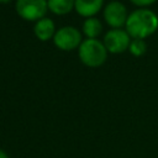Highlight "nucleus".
Returning <instances> with one entry per match:
<instances>
[{
	"mask_svg": "<svg viewBox=\"0 0 158 158\" xmlns=\"http://www.w3.org/2000/svg\"><path fill=\"white\" fill-rule=\"evenodd\" d=\"M126 32L138 40H143L158 28V17L157 15L147 9H139L128 15L126 21Z\"/></svg>",
	"mask_w": 158,
	"mask_h": 158,
	"instance_id": "1",
	"label": "nucleus"
},
{
	"mask_svg": "<svg viewBox=\"0 0 158 158\" xmlns=\"http://www.w3.org/2000/svg\"><path fill=\"white\" fill-rule=\"evenodd\" d=\"M107 57L104 43L95 38H88L79 46V58L88 67H100Z\"/></svg>",
	"mask_w": 158,
	"mask_h": 158,
	"instance_id": "2",
	"label": "nucleus"
},
{
	"mask_svg": "<svg viewBox=\"0 0 158 158\" xmlns=\"http://www.w3.org/2000/svg\"><path fill=\"white\" fill-rule=\"evenodd\" d=\"M47 0H17L16 11L20 17L27 21L41 20L47 12Z\"/></svg>",
	"mask_w": 158,
	"mask_h": 158,
	"instance_id": "3",
	"label": "nucleus"
},
{
	"mask_svg": "<svg viewBox=\"0 0 158 158\" xmlns=\"http://www.w3.org/2000/svg\"><path fill=\"white\" fill-rule=\"evenodd\" d=\"M54 44L63 51H72L80 46L81 43V35L80 32L72 26H65L59 28L54 33Z\"/></svg>",
	"mask_w": 158,
	"mask_h": 158,
	"instance_id": "4",
	"label": "nucleus"
},
{
	"mask_svg": "<svg viewBox=\"0 0 158 158\" xmlns=\"http://www.w3.org/2000/svg\"><path fill=\"white\" fill-rule=\"evenodd\" d=\"M131 43L130 35L120 28H114L106 32L104 37V46L111 53H122L125 52Z\"/></svg>",
	"mask_w": 158,
	"mask_h": 158,
	"instance_id": "5",
	"label": "nucleus"
},
{
	"mask_svg": "<svg viewBox=\"0 0 158 158\" xmlns=\"http://www.w3.org/2000/svg\"><path fill=\"white\" fill-rule=\"evenodd\" d=\"M104 17L112 28H120L123 25H126L128 16H127L126 7L122 2L111 1L106 5L104 10Z\"/></svg>",
	"mask_w": 158,
	"mask_h": 158,
	"instance_id": "6",
	"label": "nucleus"
},
{
	"mask_svg": "<svg viewBox=\"0 0 158 158\" xmlns=\"http://www.w3.org/2000/svg\"><path fill=\"white\" fill-rule=\"evenodd\" d=\"M102 4L104 0H75L74 7L79 15L89 19L101 10Z\"/></svg>",
	"mask_w": 158,
	"mask_h": 158,
	"instance_id": "7",
	"label": "nucleus"
},
{
	"mask_svg": "<svg viewBox=\"0 0 158 158\" xmlns=\"http://www.w3.org/2000/svg\"><path fill=\"white\" fill-rule=\"evenodd\" d=\"M33 31L38 40L48 41L54 36V22L48 17H43L36 22Z\"/></svg>",
	"mask_w": 158,
	"mask_h": 158,
	"instance_id": "8",
	"label": "nucleus"
},
{
	"mask_svg": "<svg viewBox=\"0 0 158 158\" xmlns=\"http://www.w3.org/2000/svg\"><path fill=\"white\" fill-rule=\"evenodd\" d=\"M75 0H47L48 9L56 15H65L74 7Z\"/></svg>",
	"mask_w": 158,
	"mask_h": 158,
	"instance_id": "9",
	"label": "nucleus"
},
{
	"mask_svg": "<svg viewBox=\"0 0 158 158\" xmlns=\"http://www.w3.org/2000/svg\"><path fill=\"white\" fill-rule=\"evenodd\" d=\"M102 30L101 22L95 17H89L83 23V32L88 38H96Z\"/></svg>",
	"mask_w": 158,
	"mask_h": 158,
	"instance_id": "10",
	"label": "nucleus"
},
{
	"mask_svg": "<svg viewBox=\"0 0 158 158\" xmlns=\"http://www.w3.org/2000/svg\"><path fill=\"white\" fill-rule=\"evenodd\" d=\"M146 42L143 40H138V38H133L128 46V49L131 52V54L136 56V57H139L142 56L144 52H146Z\"/></svg>",
	"mask_w": 158,
	"mask_h": 158,
	"instance_id": "11",
	"label": "nucleus"
},
{
	"mask_svg": "<svg viewBox=\"0 0 158 158\" xmlns=\"http://www.w3.org/2000/svg\"><path fill=\"white\" fill-rule=\"evenodd\" d=\"M131 1L137 6H147V5H151V4L156 2L157 0H131Z\"/></svg>",
	"mask_w": 158,
	"mask_h": 158,
	"instance_id": "12",
	"label": "nucleus"
},
{
	"mask_svg": "<svg viewBox=\"0 0 158 158\" xmlns=\"http://www.w3.org/2000/svg\"><path fill=\"white\" fill-rule=\"evenodd\" d=\"M0 158H9V156L5 153V151L0 149Z\"/></svg>",
	"mask_w": 158,
	"mask_h": 158,
	"instance_id": "13",
	"label": "nucleus"
},
{
	"mask_svg": "<svg viewBox=\"0 0 158 158\" xmlns=\"http://www.w3.org/2000/svg\"><path fill=\"white\" fill-rule=\"evenodd\" d=\"M10 0H0V2H9Z\"/></svg>",
	"mask_w": 158,
	"mask_h": 158,
	"instance_id": "14",
	"label": "nucleus"
}]
</instances>
